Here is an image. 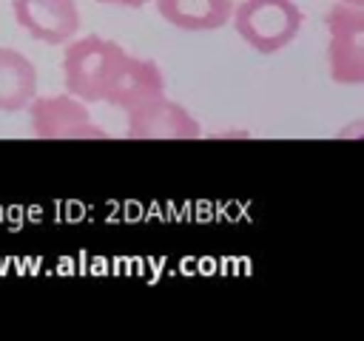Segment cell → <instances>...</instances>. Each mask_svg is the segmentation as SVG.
<instances>
[{
	"mask_svg": "<svg viewBox=\"0 0 364 341\" xmlns=\"http://www.w3.org/2000/svg\"><path fill=\"white\" fill-rule=\"evenodd\" d=\"M128 51L100 34L74 37L65 43L63 54V82L68 94L80 97L82 102H105L111 82L117 80Z\"/></svg>",
	"mask_w": 364,
	"mask_h": 341,
	"instance_id": "cell-1",
	"label": "cell"
},
{
	"mask_svg": "<svg viewBox=\"0 0 364 341\" xmlns=\"http://www.w3.org/2000/svg\"><path fill=\"white\" fill-rule=\"evenodd\" d=\"M341 3H353V6H364V0H341Z\"/></svg>",
	"mask_w": 364,
	"mask_h": 341,
	"instance_id": "cell-11",
	"label": "cell"
},
{
	"mask_svg": "<svg viewBox=\"0 0 364 341\" xmlns=\"http://www.w3.org/2000/svg\"><path fill=\"white\" fill-rule=\"evenodd\" d=\"M125 136L128 139H199L202 125L185 105H179L162 91L125 111Z\"/></svg>",
	"mask_w": 364,
	"mask_h": 341,
	"instance_id": "cell-5",
	"label": "cell"
},
{
	"mask_svg": "<svg viewBox=\"0 0 364 341\" xmlns=\"http://www.w3.org/2000/svg\"><path fill=\"white\" fill-rule=\"evenodd\" d=\"M14 23L34 40L65 45L80 31L77 0H11Z\"/></svg>",
	"mask_w": 364,
	"mask_h": 341,
	"instance_id": "cell-6",
	"label": "cell"
},
{
	"mask_svg": "<svg viewBox=\"0 0 364 341\" xmlns=\"http://www.w3.org/2000/svg\"><path fill=\"white\" fill-rule=\"evenodd\" d=\"M28 128L37 139H105L108 131L91 119L88 102L74 94L31 97L26 105Z\"/></svg>",
	"mask_w": 364,
	"mask_h": 341,
	"instance_id": "cell-4",
	"label": "cell"
},
{
	"mask_svg": "<svg viewBox=\"0 0 364 341\" xmlns=\"http://www.w3.org/2000/svg\"><path fill=\"white\" fill-rule=\"evenodd\" d=\"M37 94V68L34 63L9 45H0V114L26 111Z\"/></svg>",
	"mask_w": 364,
	"mask_h": 341,
	"instance_id": "cell-9",
	"label": "cell"
},
{
	"mask_svg": "<svg viewBox=\"0 0 364 341\" xmlns=\"http://www.w3.org/2000/svg\"><path fill=\"white\" fill-rule=\"evenodd\" d=\"M327 71L336 85L364 82V6L336 0L324 17Z\"/></svg>",
	"mask_w": 364,
	"mask_h": 341,
	"instance_id": "cell-3",
	"label": "cell"
},
{
	"mask_svg": "<svg viewBox=\"0 0 364 341\" xmlns=\"http://www.w3.org/2000/svg\"><path fill=\"white\" fill-rule=\"evenodd\" d=\"M97 3H105V6H122V9H142V6L151 3V0H97Z\"/></svg>",
	"mask_w": 364,
	"mask_h": 341,
	"instance_id": "cell-10",
	"label": "cell"
},
{
	"mask_svg": "<svg viewBox=\"0 0 364 341\" xmlns=\"http://www.w3.org/2000/svg\"><path fill=\"white\" fill-rule=\"evenodd\" d=\"M156 14L182 31H216L230 23L233 0H154Z\"/></svg>",
	"mask_w": 364,
	"mask_h": 341,
	"instance_id": "cell-8",
	"label": "cell"
},
{
	"mask_svg": "<svg viewBox=\"0 0 364 341\" xmlns=\"http://www.w3.org/2000/svg\"><path fill=\"white\" fill-rule=\"evenodd\" d=\"M165 91V74L154 60L145 57H134L128 54L117 80L111 82L108 94H105V105H117L119 111H128L131 105L156 97Z\"/></svg>",
	"mask_w": 364,
	"mask_h": 341,
	"instance_id": "cell-7",
	"label": "cell"
},
{
	"mask_svg": "<svg viewBox=\"0 0 364 341\" xmlns=\"http://www.w3.org/2000/svg\"><path fill=\"white\" fill-rule=\"evenodd\" d=\"M230 23L253 51L276 54L299 37L304 14L296 0H242L233 3Z\"/></svg>",
	"mask_w": 364,
	"mask_h": 341,
	"instance_id": "cell-2",
	"label": "cell"
}]
</instances>
